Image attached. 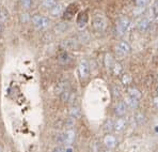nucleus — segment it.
<instances>
[{
    "label": "nucleus",
    "instance_id": "nucleus-41",
    "mask_svg": "<svg viewBox=\"0 0 158 152\" xmlns=\"http://www.w3.org/2000/svg\"><path fill=\"white\" fill-rule=\"evenodd\" d=\"M66 152H73V150H72V148H67L66 149Z\"/></svg>",
    "mask_w": 158,
    "mask_h": 152
},
{
    "label": "nucleus",
    "instance_id": "nucleus-32",
    "mask_svg": "<svg viewBox=\"0 0 158 152\" xmlns=\"http://www.w3.org/2000/svg\"><path fill=\"white\" fill-rule=\"evenodd\" d=\"M111 92H112V97L115 98V99H118V98L121 97V91L117 86H113L112 89H111Z\"/></svg>",
    "mask_w": 158,
    "mask_h": 152
},
{
    "label": "nucleus",
    "instance_id": "nucleus-29",
    "mask_svg": "<svg viewBox=\"0 0 158 152\" xmlns=\"http://www.w3.org/2000/svg\"><path fill=\"white\" fill-rule=\"evenodd\" d=\"M75 123H76V119L73 118V117H69V119H66L65 121V128H73L75 127Z\"/></svg>",
    "mask_w": 158,
    "mask_h": 152
},
{
    "label": "nucleus",
    "instance_id": "nucleus-5",
    "mask_svg": "<svg viewBox=\"0 0 158 152\" xmlns=\"http://www.w3.org/2000/svg\"><path fill=\"white\" fill-rule=\"evenodd\" d=\"M131 51V46L127 41H120L115 46V53L118 56H126Z\"/></svg>",
    "mask_w": 158,
    "mask_h": 152
},
{
    "label": "nucleus",
    "instance_id": "nucleus-31",
    "mask_svg": "<svg viewBox=\"0 0 158 152\" xmlns=\"http://www.w3.org/2000/svg\"><path fill=\"white\" fill-rule=\"evenodd\" d=\"M148 1H150V0H135L134 3H135V6L139 7V8H146Z\"/></svg>",
    "mask_w": 158,
    "mask_h": 152
},
{
    "label": "nucleus",
    "instance_id": "nucleus-33",
    "mask_svg": "<svg viewBox=\"0 0 158 152\" xmlns=\"http://www.w3.org/2000/svg\"><path fill=\"white\" fill-rule=\"evenodd\" d=\"M20 2H22V6L24 7V9H26V10H29L32 6V0H20Z\"/></svg>",
    "mask_w": 158,
    "mask_h": 152
},
{
    "label": "nucleus",
    "instance_id": "nucleus-17",
    "mask_svg": "<svg viewBox=\"0 0 158 152\" xmlns=\"http://www.w3.org/2000/svg\"><path fill=\"white\" fill-rule=\"evenodd\" d=\"M67 87H69V81H67V80H61V81H59V83L57 84V86H56L55 92L57 93V94H61L62 92H64V91L69 89Z\"/></svg>",
    "mask_w": 158,
    "mask_h": 152
},
{
    "label": "nucleus",
    "instance_id": "nucleus-15",
    "mask_svg": "<svg viewBox=\"0 0 158 152\" xmlns=\"http://www.w3.org/2000/svg\"><path fill=\"white\" fill-rule=\"evenodd\" d=\"M127 93H128L129 97L135 98V99H137V100L142 99V92H141V91L136 87H131V86H129V87L127 88Z\"/></svg>",
    "mask_w": 158,
    "mask_h": 152
},
{
    "label": "nucleus",
    "instance_id": "nucleus-27",
    "mask_svg": "<svg viewBox=\"0 0 158 152\" xmlns=\"http://www.w3.org/2000/svg\"><path fill=\"white\" fill-rule=\"evenodd\" d=\"M114 60H113L112 56L110 55V54H106L105 55V65L107 69H111V67L113 65V63H114Z\"/></svg>",
    "mask_w": 158,
    "mask_h": 152
},
{
    "label": "nucleus",
    "instance_id": "nucleus-45",
    "mask_svg": "<svg viewBox=\"0 0 158 152\" xmlns=\"http://www.w3.org/2000/svg\"><path fill=\"white\" fill-rule=\"evenodd\" d=\"M157 50H158V45H157Z\"/></svg>",
    "mask_w": 158,
    "mask_h": 152
},
{
    "label": "nucleus",
    "instance_id": "nucleus-3",
    "mask_svg": "<svg viewBox=\"0 0 158 152\" xmlns=\"http://www.w3.org/2000/svg\"><path fill=\"white\" fill-rule=\"evenodd\" d=\"M131 22L128 17H121L117 23V28H115L118 37H123L131 30Z\"/></svg>",
    "mask_w": 158,
    "mask_h": 152
},
{
    "label": "nucleus",
    "instance_id": "nucleus-12",
    "mask_svg": "<svg viewBox=\"0 0 158 152\" xmlns=\"http://www.w3.org/2000/svg\"><path fill=\"white\" fill-rule=\"evenodd\" d=\"M88 20H89L88 13L87 12H80L78 14V16H77V20H76V23H77L78 27L80 28V29H82V28L85 27Z\"/></svg>",
    "mask_w": 158,
    "mask_h": 152
},
{
    "label": "nucleus",
    "instance_id": "nucleus-19",
    "mask_svg": "<svg viewBox=\"0 0 158 152\" xmlns=\"http://www.w3.org/2000/svg\"><path fill=\"white\" fill-rule=\"evenodd\" d=\"M67 30H69V25L64 22L58 23V24L55 26V31L57 32V33H64Z\"/></svg>",
    "mask_w": 158,
    "mask_h": 152
},
{
    "label": "nucleus",
    "instance_id": "nucleus-8",
    "mask_svg": "<svg viewBox=\"0 0 158 152\" xmlns=\"http://www.w3.org/2000/svg\"><path fill=\"white\" fill-rule=\"evenodd\" d=\"M104 144L107 147V149H115L118 145V139L115 135L111 133H107L104 136Z\"/></svg>",
    "mask_w": 158,
    "mask_h": 152
},
{
    "label": "nucleus",
    "instance_id": "nucleus-20",
    "mask_svg": "<svg viewBox=\"0 0 158 152\" xmlns=\"http://www.w3.org/2000/svg\"><path fill=\"white\" fill-rule=\"evenodd\" d=\"M113 124H114V121H112L111 119H107V120H105V122L103 123V131L105 133L112 132Z\"/></svg>",
    "mask_w": 158,
    "mask_h": 152
},
{
    "label": "nucleus",
    "instance_id": "nucleus-14",
    "mask_svg": "<svg viewBox=\"0 0 158 152\" xmlns=\"http://www.w3.org/2000/svg\"><path fill=\"white\" fill-rule=\"evenodd\" d=\"M64 7H63V4H61V3H57L56 4L53 8L50 9V11H49V13H50V15L53 16V17H58V16H60V15H62V14L64 13Z\"/></svg>",
    "mask_w": 158,
    "mask_h": 152
},
{
    "label": "nucleus",
    "instance_id": "nucleus-22",
    "mask_svg": "<svg viewBox=\"0 0 158 152\" xmlns=\"http://www.w3.org/2000/svg\"><path fill=\"white\" fill-rule=\"evenodd\" d=\"M77 39H78L79 43L85 44V43H88V42L90 41V34L88 33L87 31H81L80 33L78 34Z\"/></svg>",
    "mask_w": 158,
    "mask_h": 152
},
{
    "label": "nucleus",
    "instance_id": "nucleus-16",
    "mask_svg": "<svg viewBox=\"0 0 158 152\" xmlns=\"http://www.w3.org/2000/svg\"><path fill=\"white\" fill-rule=\"evenodd\" d=\"M125 103L127 104V106H128V108L132 109V111H135V109H137L139 107V100L135 99V98H131V97H126L124 99Z\"/></svg>",
    "mask_w": 158,
    "mask_h": 152
},
{
    "label": "nucleus",
    "instance_id": "nucleus-40",
    "mask_svg": "<svg viewBox=\"0 0 158 152\" xmlns=\"http://www.w3.org/2000/svg\"><path fill=\"white\" fill-rule=\"evenodd\" d=\"M104 152H113V149H107V150H105Z\"/></svg>",
    "mask_w": 158,
    "mask_h": 152
},
{
    "label": "nucleus",
    "instance_id": "nucleus-9",
    "mask_svg": "<svg viewBox=\"0 0 158 152\" xmlns=\"http://www.w3.org/2000/svg\"><path fill=\"white\" fill-rule=\"evenodd\" d=\"M79 41L77 38H67L61 42V47L65 50H76L79 46Z\"/></svg>",
    "mask_w": 158,
    "mask_h": 152
},
{
    "label": "nucleus",
    "instance_id": "nucleus-26",
    "mask_svg": "<svg viewBox=\"0 0 158 152\" xmlns=\"http://www.w3.org/2000/svg\"><path fill=\"white\" fill-rule=\"evenodd\" d=\"M57 3H58L57 0H43V1H42V6L45 9H48V10L53 8Z\"/></svg>",
    "mask_w": 158,
    "mask_h": 152
},
{
    "label": "nucleus",
    "instance_id": "nucleus-1",
    "mask_svg": "<svg viewBox=\"0 0 158 152\" xmlns=\"http://www.w3.org/2000/svg\"><path fill=\"white\" fill-rule=\"evenodd\" d=\"M76 138V133L73 128H67L65 132L61 133L60 135H58L57 141L61 145H64V146H71L74 141H75Z\"/></svg>",
    "mask_w": 158,
    "mask_h": 152
},
{
    "label": "nucleus",
    "instance_id": "nucleus-30",
    "mask_svg": "<svg viewBox=\"0 0 158 152\" xmlns=\"http://www.w3.org/2000/svg\"><path fill=\"white\" fill-rule=\"evenodd\" d=\"M146 11H148L146 8H139V7H136V9L134 10V15L140 17L141 15H143V14L146 13Z\"/></svg>",
    "mask_w": 158,
    "mask_h": 152
},
{
    "label": "nucleus",
    "instance_id": "nucleus-11",
    "mask_svg": "<svg viewBox=\"0 0 158 152\" xmlns=\"http://www.w3.org/2000/svg\"><path fill=\"white\" fill-rule=\"evenodd\" d=\"M151 20H148L146 17H142L137 22V29L140 32H145L150 29L151 27Z\"/></svg>",
    "mask_w": 158,
    "mask_h": 152
},
{
    "label": "nucleus",
    "instance_id": "nucleus-10",
    "mask_svg": "<svg viewBox=\"0 0 158 152\" xmlns=\"http://www.w3.org/2000/svg\"><path fill=\"white\" fill-rule=\"evenodd\" d=\"M127 111H128V106H127V104L125 103L124 100L118 102L114 107V114L118 117H124L126 115Z\"/></svg>",
    "mask_w": 158,
    "mask_h": 152
},
{
    "label": "nucleus",
    "instance_id": "nucleus-2",
    "mask_svg": "<svg viewBox=\"0 0 158 152\" xmlns=\"http://www.w3.org/2000/svg\"><path fill=\"white\" fill-rule=\"evenodd\" d=\"M31 22L35 29L38 30H47L50 27V20L47 18L46 16L35 14L31 17Z\"/></svg>",
    "mask_w": 158,
    "mask_h": 152
},
{
    "label": "nucleus",
    "instance_id": "nucleus-37",
    "mask_svg": "<svg viewBox=\"0 0 158 152\" xmlns=\"http://www.w3.org/2000/svg\"><path fill=\"white\" fill-rule=\"evenodd\" d=\"M52 152H66V148H64V147H62V146L56 147Z\"/></svg>",
    "mask_w": 158,
    "mask_h": 152
},
{
    "label": "nucleus",
    "instance_id": "nucleus-21",
    "mask_svg": "<svg viewBox=\"0 0 158 152\" xmlns=\"http://www.w3.org/2000/svg\"><path fill=\"white\" fill-rule=\"evenodd\" d=\"M75 12H76V7H75V6L69 7V8H67L66 10L64 11V13H63L64 20H71V18L74 16V14H75Z\"/></svg>",
    "mask_w": 158,
    "mask_h": 152
},
{
    "label": "nucleus",
    "instance_id": "nucleus-38",
    "mask_svg": "<svg viewBox=\"0 0 158 152\" xmlns=\"http://www.w3.org/2000/svg\"><path fill=\"white\" fill-rule=\"evenodd\" d=\"M153 103H154V106L158 109V95L154 98V100H153Z\"/></svg>",
    "mask_w": 158,
    "mask_h": 152
},
{
    "label": "nucleus",
    "instance_id": "nucleus-35",
    "mask_svg": "<svg viewBox=\"0 0 158 152\" xmlns=\"http://www.w3.org/2000/svg\"><path fill=\"white\" fill-rule=\"evenodd\" d=\"M20 18H22V22L23 23H28L30 20V15L28 14L27 12L23 13L22 16H20Z\"/></svg>",
    "mask_w": 158,
    "mask_h": 152
},
{
    "label": "nucleus",
    "instance_id": "nucleus-36",
    "mask_svg": "<svg viewBox=\"0 0 158 152\" xmlns=\"http://www.w3.org/2000/svg\"><path fill=\"white\" fill-rule=\"evenodd\" d=\"M75 102H76V94L75 93H71V97H69V100L67 103H69L71 106H73V105H75Z\"/></svg>",
    "mask_w": 158,
    "mask_h": 152
},
{
    "label": "nucleus",
    "instance_id": "nucleus-7",
    "mask_svg": "<svg viewBox=\"0 0 158 152\" xmlns=\"http://www.w3.org/2000/svg\"><path fill=\"white\" fill-rule=\"evenodd\" d=\"M128 125V121L125 117H118L117 120H114V124H113V132L115 133H122L127 128Z\"/></svg>",
    "mask_w": 158,
    "mask_h": 152
},
{
    "label": "nucleus",
    "instance_id": "nucleus-24",
    "mask_svg": "<svg viewBox=\"0 0 158 152\" xmlns=\"http://www.w3.org/2000/svg\"><path fill=\"white\" fill-rule=\"evenodd\" d=\"M121 80H122V84L124 86H129L132 81V77L131 74H128V73H122Z\"/></svg>",
    "mask_w": 158,
    "mask_h": 152
},
{
    "label": "nucleus",
    "instance_id": "nucleus-18",
    "mask_svg": "<svg viewBox=\"0 0 158 152\" xmlns=\"http://www.w3.org/2000/svg\"><path fill=\"white\" fill-rule=\"evenodd\" d=\"M69 117H73V118H75V119H79L81 116H82L80 108H79L78 106H76V105H73V106L69 107Z\"/></svg>",
    "mask_w": 158,
    "mask_h": 152
},
{
    "label": "nucleus",
    "instance_id": "nucleus-43",
    "mask_svg": "<svg viewBox=\"0 0 158 152\" xmlns=\"http://www.w3.org/2000/svg\"><path fill=\"white\" fill-rule=\"evenodd\" d=\"M0 152H2V151H1V146H0Z\"/></svg>",
    "mask_w": 158,
    "mask_h": 152
},
{
    "label": "nucleus",
    "instance_id": "nucleus-13",
    "mask_svg": "<svg viewBox=\"0 0 158 152\" xmlns=\"http://www.w3.org/2000/svg\"><path fill=\"white\" fill-rule=\"evenodd\" d=\"M72 60H73V57H72V56L69 55V53H66V51L60 54L59 57H58V62H59L60 65H67V64H69L72 62Z\"/></svg>",
    "mask_w": 158,
    "mask_h": 152
},
{
    "label": "nucleus",
    "instance_id": "nucleus-4",
    "mask_svg": "<svg viewBox=\"0 0 158 152\" xmlns=\"http://www.w3.org/2000/svg\"><path fill=\"white\" fill-rule=\"evenodd\" d=\"M92 26L94 27V29L98 32H103L106 30L107 28V18L102 14H96L94 15L92 20Z\"/></svg>",
    "mask_w": 158,
    "mask_h": 152
},
{
    "label": "nucleus",
    "instance_id": "nucleus-39",
    "mask_svg": "<svg viewBox=\"0 0 158 152\" xmlns=\"http://www.w3.org/2000/svg\"><path fill=\"white\" fill-rule=\"evenodd\" d=\"M2 32H3V23L0 22V34H2Z\"/></svg>",
    "mask_w": 158,
    "mask_h": 152
},
{
    "label": "nucleus",
    "instance_id": "nucleus-42",
    "mask_svg": "<svg viewBox=\"0 0 158 152\" xmlns=\"http://www.w3.org/2000/svg\"><path fill=\"white\" fill-rule=\"evenodd\" d=\"M156 92H157V95H158V87H157V89H156Z\"/></svg>",
    "mask_w": 158,
    "mask_h": 152
},
{
    "label": "nucleus",
    "instance_id": "nucleus-6",
    "mask_svg": "<svg viewBox=\"0 0 158 152\" xmlns=\"http://www.w3.org/2000/svg\"><path fill=\"white\" fill-rule=\"evenodd\" d=\"M90 70L91 69H90L89 62H88L87 60H82L78 65V74H79L80 79H82V80L87 79L90 75Z\"/></svg>",
    "mask_w": 158,
    "mask_h": 152
},
{
    "label": "nucleus",
    "instance_id": "nucleus-44",
    "mask_svg": "<svg viewBox=\"0 0 158 152\" xmlns=\"http://www.w3.org/2000/svg\"><path fill=\"white\" fill-rule=\"evenodd\" d=\"M0 13H1V9H0Z\"/></svg>",
    "mask_w": 158,
    "mask_h": 152
},
{
    "label": "nucleus",
    "instance_id": "nucleus-28",
    "mask_svg": "<svg viewBox=\"0 0 158 152\" xmlns=\"http://www.w3.org/2000/svg\"><path fill=\"white\" fill-rule=\"evenodd\" d=\"M60 97H61V101L64 102V103H67L69 100V97H71V91L67 89V90H65L64 92H62L61 94H60Z\"/></svg>",
    "mask_w": 158,
    "mask_h": 152
},
{
    "label": "nucleus",
    "instance_id": "nucleus-25",
    "mask_svg": "<svg viewBox=\"0 0 158 152\" xmlns=\"http://www.w3.org/2000/svg\"><path fill=\"white\" fill-rule=\"evenodd\" d=\"M135 120L139 125H143L146 122V117L143 113H137L136 116H135Z\"/></svg>",
    "mask_w": 158,
    "mask_h": 152
},
{
    "label": "nucleus",
    "instance_id": "nucleus-34",
    "mask_svg": "<svg viewBox=\"0 0 158 152\" xmlns=\"http://www.w3.org/2000/svg\"><path fill=\"white\" fill-rule=\"evenodd\" d=\"M9 18V14L6 10H1V13H0V22L4 23L6 20Z\"/></svg>",
    "mask_w": 158,
    "mask_h": 152
},
{
    "label": "nucleus",
    "instance_id": "nucleus-23",
    "mask_svg": "<svg viewBox=\"0 0 158 152\" xmlns=\"http://www.w3.org/2000/svg\"><path fill=\"white\" fill-rule=\"evenodd\" d=\"M110 70L112 71L113 75L118 76V75H121V74H122V72H123V67H122V64L118 63V62H114L112 67H111V69H110Z\"/></svg>",
    "mask_w": 158,
    "mask_h": 152
}]
</instances>
